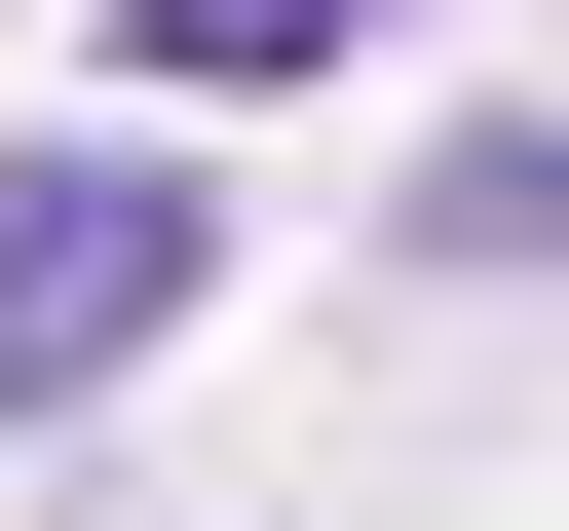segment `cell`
I'll return each instance as SVG.
<instances>
[{
    "label": "cell",
    "instance_id": "cell-1",
    "mask_svg": "<svg viewBox=\"0 0 569 531\" xmlns=\"http://www.w3.org/2000/svg\"><path fill=\"white\" fill-rule=\"evenodd\" d=\"M190 304V152H0V418H77Z\"/></svg>",
    "mask_w": 569,
    "mask_h": 531
},
{
    "label": "cell",
    "instance_id": "cell-2",
    "mask_svg": "<svg viewBox=\"0 0 569 531\" xmlns=\"http://www.w3.org/2000/svg\"><path fill=\"white\" fill-rule=\"evenodd\" d=\"M114 39H152V77H342L380 0H114Z\"/></svg>",
    "mask_w": 569,
    "mask_h": 531
}]
</instances>
